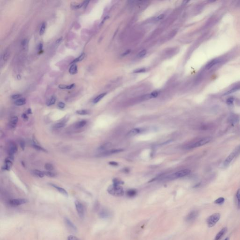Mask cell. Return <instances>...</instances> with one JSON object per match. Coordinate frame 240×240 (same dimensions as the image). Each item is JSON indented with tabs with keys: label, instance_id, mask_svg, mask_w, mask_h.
<instances>
[{
	"label": "cell",
	"instance_id": "bcb514c9",
	"mask_svg": "<svg viewBox=\"0 0 240 240\" xmlns=\"http://www.w3.org/2000/svg\"><path fill=\"white\" fill-rule=\"evenodd\" d=\"M164 15H163V14H161V15H160L158 16L157 17L156 19H155V20H156V21H159V20H161L162 19H163V18H164Z\"/></svg>",
	"mask_w": 240,
	"mask_h": 240
},
{
	"label": "cell",
	"instance_id": "ffe728a7",
	"mask_svg": "<svg viewBox=\"0 0 240 240\" xmlns=\"http://www.w3.org/2000/svg\"><path fill=\"white\" fill-rule=\"evenodd\" d=\"M137 194V191L136 190L134 189H131L128 190L126 192L127 196L130 198H132L136 196Z\"/></svg>",
	"mask_w": 240,
	"mask_h": 240
},
{
	"label": "cell",
	"instance_id": "3957f363",
	"mask_svg": "<svg viewBox=\"0 0 240 240\" xmlns=\"http://www.w3.org/2000/svg\"><path fill=\"white\" fill-rule=\"evenodd\" d=\"M190 173H191V170L190 169H185L181 170L173 174L172 175H170L169 176H168V179H169L170 180H173V179H177L179 178L183 177L189 175Z\"/></svg>",
	"mask_w": 240,
	"mask_h": 240
},
{
	"label": "cell",
	"instance_id": "7a4b0ae2",
	"mask_svg": "<svg viewBox=\"0 0 240 240\" xmlns=\"http://www.w3.org/2000/svg\"><path fill=\"white\" fill-rule=\"evenodd\" d=\"M240 154V145L237 147L235 149L232 151L229 155L225 159L223 165L225 167H227L232 161L233 160L238 156Z\"/></svg>",
	"mask_w": 240,
	"mask_h": 240
},
{
	"label": "cell",
	"instance_id": "ac0fdd59",
	"mask_svg": "<svg viewBox=\"0 0 240 240\" xmlns=\"http://www.w3.org/2000/svg\"><path fill=\"white\" fill-rule=\"evenodd\" d=\"M18 122V118L16 116H15L11 118V121L10 122V126L11 128H14L16 127Z\"/></svg>",
	"mask_w": 240,
	"mask_h": 240
},
{
	"label": "cell",
	"instance_id": "f35d334b",
	"mask_svg": "<svg viewBox=\"0 0 240 240\" xmlns=\"http://www.w3.org/2000/svg\"><path fill=\"white\" fill-rule=\"evenodd\" d=\"M234 101V98L233 97H230L227 100V104L228 105H231L233 104Z\"/></svg>",
	"mask_w": 240,
	"mask_h": 240
},
{
	"label": "cell",
	"instance_id": "60d3db41",
	"mask_svg": "<svg viewBox=\"0 0 240 240\" xmlns=\"http://www.w3.org/2000/svg\"><path fill=\"white\" fill-rule=\"evenodd\" d=\"M19 144H20V145L21 146L22 149L23 150H24V148H25V142H24V140H20Z\"/></svg>",
	"mask_w": 240,
	"mask_h": 240
},
{
	"label": "cell",
	"instance_id": "603a6c76",
	"mask_svg": "<svg viewBox=\"0 0 240 240\" xmlns=\"http://www.w3.org/2000/svg\"><path fill=\"white\" fill-rule=\"evenodd\" d=\"M26 103V99L24 98H21V99H17L15 102V104L16 106H22L23 105L25 104Z\"/></svg>",
	"mask_w": 240,
	"mask_h": 240
},
{
	"label": "cell",
	"instance_id": "ee69618b",
	"mask_svg": "<svg viewBox=\"0 0 240 240\" xmlns=\"http://www.w3.org/2000/svg\"><path fill=\"white\" fill-rule=\"evenodd\" d=\"M67 240H79L78 238L74 235H70L68 237Z\"/></svg>",
	"mask_w": 240,
	"mask_h": 240
},
{
	"label": "cell",
	"instance_id": "277c9868",
	"mask_svg": "<svg viewBox=\"0 0 240 240\" xmlns=\"http://www.w3.org/2000/svg\"><path fill=\"white\" fill-rule=\"evenodd\" d=\"M220 218V214L219 213H215L209 216L206 220L207 226L209 227H214L217 223L219 221Z\"/></svg>",
	"mask_w": 240,
	"mask_h": 240
},
{
	"label": "cell",
	"instance_id": "b9f144b4",
	"mask_svg": "<svg viewBox=\"0 0 240 240\" xmlns=\"http://www.w3.org/2000/svg\"><path fill=\"white\" fill-rule=\"evenodd\" d=\"M84 6V3H80V4H78L77 5H74L72 6V7L75 9H78V8H82V7H83Z\"/></svg>",
	"mask_w": 240,
	"mask_h": 240
},
{
	"label": "cell",
	"instance_id": "7bdbcfd3",
	"mask_svg": "<svg viewBox=\"0 0 240 240\" xmlns=\"http://www.w3.org/2000/svg\"><path fill=\"white\" fill-rule=\"evenodd\" d=\"M65 103H64L63 102H59V103L58 104V107H59L60 108H61V109L64 108L65 107Z\"/></svg>",
	"mask_w": 240,
	"mask_h": 240
},
{
	"label": "cell",
	"instance_id": "f5cc1de1",
	"mask_svg": "<svg viewBox=\"0 0 240 240\" xmlns=\"http://www.w3.org/2000/svg\"><path fill=\"white\" fill-rule=\"evenodd\" d=\"M42 47H43V44H42V43H40V44L39 45V50H42Z\"/></svg>",
	"mask_w": 240,
	"mask_h": 240
},
{
	"label": "cell",
	"instance_id": "7c38bea8",
	"mask_svg": "<svg viewBox=\"0 0 240 240\" xmlns=\"http://www.w3.org/2000/svg\"><path fill=\"white\" fill-rule=\"evenodd\" d=\"M219 62H220V60L218 58H216V59H214L213 60H211L206 65V67H205L206 70H209L210 69H211L213 66L218 64L219 63Z\"/></svg>",
	"mask_w": 240,
	"mask_h": 240
},
{
	"label": "cell",
	"instance_id": "cb8c5ba5",
	"mask_svg": "<svg viewBox=\"0 0 240 240\" xmlns=\"http://www.w3.org/2000/svg\"><path fill=\"white\" fill-rule=\"evenodd\" d=\"M84 57H85V54H84V53L82 54L79 57L76 58L75 60H73V61H72V62L71 63V64H75V63L78 62H80V61H82V60L84 59Z\"/></svg>",
	"mask_w": 240,
	"mask_h": 240
},
{
	"label": "cell",
	"instance_id": "8992f818",
	"mask_svg": "<svg viewBox=\"0 0 240 240\" xmlns=\"http://www.w3.org/2000/svg\"><path fill=\"white\" fill-rule=\"evenodd\" d=\"M199 211L198 210H193L191 211L186 217L185 220L187 222L194 221L198 217Z\"/></svg>",
	"mask_w": 240,
	"mask_h": 240
},
{
	"label": "cell",
	"instance_id": "30bf717a",
	"mask_svg": "<svg viewBox=\"0 0 240 240\" xmlns=\"http://www.w3.org/2000/svg\"><path fill=\"white\" fill-rule=\"evenodd\" d=\"M64 222H65L66 225L68 228V229L70 230L71 231L74 232H76L77 231V228L76 227V226L74 225L73 222L71 221L70 219H68L67 218H65Z\"/></svg>",
	"mask_w": 240,
	"mask_h": 240
},
{
	"label": "cell",
	"instance_id": "8d00e7d4",
	"mask_svg": "<svg viewBox=\"0 0 240 240\" xmlns=\"http://www.w3.org/2000/svg\"><path fill=\"white\" fill-rule=\"evenodd\" d=\"M65 126V123L62 122V123H58L57 124H56L55 125V127L56 128H63V127H64Z\"/></svg>",
	"mask_w": 240,
	"mask_h": 240
},
{
	"label": "cell",
	"instance_id": "f546056e",
	"mask_svg": "<svg viewBox=\"0 0 240 240\" xmlns=\"http://www.w3.org/2000/svg\"><path fill=\"white\" fill-rule=\"evenodd\" d=\"M76 113L78 115H88L89 112V111L87 110H78L76 112Z\"/></svg>",
	"mask_w": 240,
	"mask_h": 240
},
{
	"label": "cell",
	"instance_id": "836d02e7",
	"mask_svg": "<svg viewBox=\"0 0 240 240\" xmlns=\"http://www.w3.org/2000/svg\"><path fill=\"white\" fill-rule=\"evenodd\" d=\"M45 168L47 170V171H51L54 169V166L50 164V163H47L45 165Z\"/></svg>",
	"mask_w": 240,
	"mask_h": 240
},
{
	"label": "cell",
	"instance_id": "7402d4cb",
	"mask_svg": "<svg viewBox=\"0 0 240 240\" xmlns=\"http://www.w3.org/2000/svg\"><path fill=\"white\" fill-rule=\"evenodd\" d=\"M86 123H87V122L85 120H82L76 123L75 128H83L86 125Z\"/></svg>",
	"mask_w": 240,
	"mask_h": 240
},
{
	"label": "cell",
	"instance_id": "44dd1931",
	"mask_svg": "<svg viewBox=\"0 0 240 240\" xmlns=\"http://www.w3.org/2000/svg\"><path fill=\"white\" fill-rule=\"evenodd\" d=\"M111 145H112V144L110 143H107L106 144H104L102 145L101 146H100V147L99 148V150L100 151H106V150L107 149L109 148L111 146Z\"/></svg>",
	"mask_w": 240,
	"mask_h": 240
},
{
	"label": "cell",
	"instance_id": "1f68e13d",
	"mask_svg": "<svg viewBox=\"0 0 240 240\" xmlns=\"http://www.w3.org/2000/svg\"><path fill=\"white\" fill-rule=\"evenodd\" d=\"M43 173L44 175L46 176H47L49 177H54L55 176V174L54 173L52 172L51 171H43Z\"/></svg>",
	"mask_w": 240,
	"mask_h": 240
},
{
	"label": "cell",
	"instance_id": "d6986e66",
	"mask_svg": "<svg viewBox=\"0 0 240 240\" xmlns=\"http://www.w3.org/2000/svg\"><path fill=\"white\" fill-rule=\"evenodd\" d=\"M69 72L71 75L76 74L78 72V67L76 64H73L69 69Z\"/></svg>",
	"mask_w": 240,
	"mask_h": 240
},
{
	"label": "cell",
	"instance_id": "484cf974",
	"mask_svg": "<svg viewBox=\"0 0 240 240\" xmlns=\"http://www.w3.org/2000/svg\"><path fill=\"white\" fill-rule=\"evenodd\" d=\"M236 198L237 200V206L238 209H240V189H239L236 192Z\"/></svg>",
	"mask_w": 240,
	"mask_h": 240
},
{
	"label": "cell",
	"instance_id": "ab89813d",
	"mask_svg": "<svg viewBox=\"0 0 240 240\" xmlns=\"http://www.w3.org/2000/svg\"><path fill=\"white\" fill-rule=\"evenodd\" d=\"M146 54V51L145 50H143L141 51L138 54V57L139 58L143 57Z\"/></svg>",
	"mask_w": 240,
	"mask_h": 240
},
{
	"label": "cell",
	"instance_id": "d4e9b609",
	"mask_svg": "<svg viewBox=\"0 0 240 240\" xmlns=\"http://www.w3.org/2000/svg\"><path fill=\"white\" fill-rule=\"evenodd\" d=\"M107 94L106 93H103L102 94H100L99 96L97 97L96 98L93 100V103L94 104H96L98 102H99V101L102 99V98Z\"/></svg>",
	"mask_w": 240,
	"mask_h": 240
},
{
	"label": "cell",
	"instance_id": "816d5d0a",
	"mask_svg": "<svg viewBox=\"0 0 240 240\" xmlns=\"http://www.w3.org/2000/svg\"><path fill=\"white\" fill-rule=\"evenodd\" d=\"M27 114H29V115L32 114V112H31V108H28V110H27Z\"/></svg>",
	"mask_w": 240,
	"mask_h": 240
},
{
	"label": "cell",
	"instance_id": "5b68a950",
	"mask_svg": "<svg viewBox=\"0 0 240 240\" xmlns=\"http://www.w3.org/2000/svg\"><path fill=\"white\" fill-rule=\"evenodd\" d=\"M212 140V138L211 137H205L203 138H202L199 141L195 143L194 144H191L190 146L191 148H196L200 146H203L206 144L209 143L210 141Z\"/></svg>",
	"mask_w": 240,
	"mask_h": 240
},
{
	"label": "cell",
	"instance_id": "db71d44e",
	"mask_svg": "<svg viewBox=\"0 0 240 240\" xmlns=\"http://www.w3.org/2000/svg\"><path fill=\"white\" fill-rule=\"evenodd\" d=\"M62 39H63V38H62H62H60V39H58L56 41V43H57V44H59V43H60V42H61V41H62Z\"/></svg>",
	"mask_w": 240,
	"mask_h": 240
},
{
	"label": "cell",
	"instance_id": "f1b7e54d",
	"mask_svg": "<svg viewBox=\"0 0 240 240\" xmlns=\"http://www.w3.org/2000/svg\"><path fill=\"white\" fill-rule=\"evenodd\" d=\"M46 27H47V23L46 22H43L41 27H40V31H39L40 35H42L44 33L46 29Z\"/></svg>",
	"mask_w": 240,
	"mask_h": 240
},
{
	"label": "cell",
	"instance_id": "7dc6e473",
	"mask_svg": "<svg viewBox=\"0 0 240 240\" xmlns=\"http://www.w3.org/2000/svg\"><path fill=\"white\" fill-rule=\"evenodd\" d=\"M21 96V95H20V94H14V95H13L12 96V98L13 99H18V98H20Z\"/></svg>",
	"mask_w": 240,
	"mask_h": 240
},
{
	"label": "cell",
	"instance_id": "11a10c76",
	"mask_svg": "<svg viewBox=\"0 0 240 240\" xmlns=\"http://www.w3.org/2000/svg\"><path fill=\"white\" fill-rule=\"evenodd\" d=\"M130 52H131V50H128V51H127L126 52L124 53L123 54V55H128V54L130 53Z\"/></svg>",
	"mask_w": 240,
	"mask_h": 240
},
{
	"label": "cell",
	"instance_id": "f907efd6",
	"mask_svg": "<svg viewBox=\"0 0 240 240\" xmlns=\"http://www.w3.org/2000/svg\"><path fill=\"white\" fill-rule=\"evenodd\" d=\"M109 164L112 166H118V163L116 162H114V161H111V162H110L109 163Z\"/></svg>",
	"mask_w": 240,
	"mask_h": 240
},
{
	"label": "cell",
	"instance_id": "4fadbf2b",
	"mask_svg": "<svg viewBox=\"0 0 240 240\" xmlns=\"http://www.w3.org/2000/svg\"><path fill=\"white\" fill-rule=\"evenodd\" d=\"M123 151V149H112V150H109V151H103V152H102V153L100 154V155L106 156V155H110V154L117 153Z\"/></svg>",
	"mask_w": 240,
	"mask_h": 240
},
{
	"label": "cell",
	"instance_id": "5bb4252c",
	"mask_svg": "<svg viewBox=\"0 0 240 240\" xmlns=\"http://www.w3.org/2000/svg\"><path fill=\"white\" fill-rule=\"evenodd\" d=\"M227 227H223L217 234L214 239V240H220L222 238V237L226 234V233L227 232Z\"/></svg>",
	"mask_w": 240,
	"mask_h": 240
},
{
	"label": "cell",
	"instance_id": "c3c4849f",
	"mask_svg": "<svg viewBox=\"0 0 240 240\" xmlns=\"http://www.w3.org/2000/svg\"><path fill=\"white\" fill-rule=\"evenodd\" d=\"M22 118L24 121H27L28 120V117L26 114H23L22 115Z\"/></svg>",
	"mask_w": 240,
	"mask_h": 240
},
{
	"label": "cell",
	"instance_id": "74e56055",
	"mask_svg": "<svg viewBox=\"0 0 240 240\" xmlns=\"http://www.w3.org/2000/svg\"><path fill=\"white\" fill-rule=\"evenodd\" d=\"M238 89H239V88H238V87H235V88H233V89H231V90H229V91L227 92L226 93H225L224 95H228V94L232 93L234 92L235 91H237V90H238Z\"/></svg>",
	"mask_w": 240,
	"mask_h": 240
},
{
	"label": "cell",
	"instance_id": "4316f807",
	"mask_svg": "<svg viewBox=\"0 0 240 240\" xmlns=\"http://www.w3.org/2000/svg\"><path fill=\"white\" fill-rule=\"evenodd\" d=\"M74 86H75V84H74L69 85L60 84L59 85V88L61 89H71L73 88Z\"/></svg>",
	"mask_w": 240,
	"mask_h": 240
},
{
	"label": "cell",
	"instance_id": "ba28073f",
	"mask_svg": "<svg viewBox=\"0 0 240 240\" xmlns=\"http://www.w3.org/2000/svg\"><path fill=\"white\" fill-rule=\"evenodd\" d=\"M75 204L79 216L81 218H84V208L83 205L78 201L75 202Z\"/></svg>",
	"mask_w": 240,
	"mask_h": 240
},
{
	"label": "cell",
	"instance_id": "9f6ffc18",
	"mask_svg": "<svg viewBox=\"0 0 240 240\" xmlns=\"http://www.w3.org/2000/svg\"><path fill=\"white\" fill-rule=\"evenodd\" d=\"M224 240H229V238L228 237L226 238Z\"/></svg>",
	"mask_w": 240,
	"mask_h": 240
},
{
	"label": "cell",
	"instance_id": "8fae6325",
	"mask_svg": "<svg viewBox=\"0 0 240 240\" xmlns=\"http://www.w3.org/2000/svg\"><path fill=\"white\" fill-rule=\"evenodd\" d=\"M13 159V157H11L9 156L8 158H7L5 160L4 166L2 167V169L7 171L10 170L12 166V160Z\"/></svg>",
	"mask_w": 240,
	"mask_h": 240
},
{
	"label": "cell",
	"instance_id": "9a60e30c",
	"mask_svg": "<svg viewBox=\"0 0 240 240\" xmlns=\"http://www.w3.org/2000/svg\"><path fill=\"white\" fill-rule=\"evenodd\" d=\"M99 216L101 218L103 219H106L110 216V213L109 211H108L107 209H102L99 213Z\"/></svg>",
	"mask_w": 240,
	"mask_h": 240
},
{
	"label": "cell",
	"instance_id": "2e32d148",
	"mask_svg": "<svg viewBox=\"0 0 240 240\" xmlns=\"http://www.w3.org/2000/svg\"><path fill=\"white\" fill-rule=\"evenodd\" d=\"M141 131L142 130L141 128H133L128 132L127 134V136L128 137H131V136H135L136 135L141 132Z\"/></svg>",
	"mask_w": 240,
	"mask_h": 240
},
{
	"label": "cell",
	"instance_id": "d6a6232c",
	"mask_svg": "<svg viewBox=\"0 0 240 240\" xmlns=\"http://www.w3.org/2000/svg\"><path fill=\"white\" fill-rule=\"evenodd\" d=\"M34 173L40 178H43L44 176L45 175L43 172L39 171V170H34Z\"/></svg>",
	"mask_w": 240,
	"mask_h": 240
},
{
	"label": "cell",
	"instance_id": "f6af8a7d",
	"mask_svg": "<svg viewBox=\"0 0 240 240\" xmlns=\"http://www.w3.org/2000/svg\"><path fill=\"white\" fill-rule=\"evenodd\" d=\"M9 57V53L8 52H6L4 54L3 56V59L4 61H6L8 59V58Z\"/></svg>",
	"mask_w": 240,
	"mask_h": 240
},
{
	"label": "cell",
	"instance_id": "83f0119b",
	"mask_svg": "<svg viewBox=\"0 0 240 240\" xmlns=\"http://www.w3.org/2000/svg\"><path fill=\"white\" fill-rule=\"evenodd\" d=\"M158 91H155L152 92L151 94H149L148 96H146L145 97V99H151V98H154L158 96Z\"/></svg>",
	"mask_w": 240,
	"mask_h": 240
},
{
	"label": "cell",
	"instance_id": "6da1fadb",
	"mask_svg": "<svg viewBox=\"0 0 240 240\" xmlns=\"http://www.w3.org/2000/svg\"><path fill=\"white\" fill-rule=\"evenodd\" d=\"M107 191L110 194L116 196H121L124 194V191L122 187L120 185L114 184L110 186L107 188Z\"/></svg>",
	"mask_w": 240,
	"mask_h": 240
},
{
	"label": "cell",
	"instance_id": "d590c367",
	"mask_svg": "<svg viewBox=\"0 0 240 240\" xmlns=\"http://www.w3.org/2000/svg\"><path fill=\"white\" fill-rule=\"evenodd\" d=\"M225 201L224 198H219L217 199L215 201H214L215 204H221L224 203Z\"/></svg>",
	"mask_w": 240,
	"mask_h": 240
},
{
	"label": "cell",
	"instance_id": "52a82bcc",
	"mask_svg": "<svg viewBox=\"0 0 240 240\" xmlns=\"http://www.w3.org/2000/svg\"><path fill=\"white\" fill-rule=\"evenodd\" d=\"M28 202V200L24 198H18L11 200L9 202V204L12 206H17L23 204H26Z\"/></svg>",
	"mask_w": 240,
	"mask_h": 240
},
{
	"label": "cell",
	"instance_id": "e0dca14e",
	"mask_svg": "<svg viewBox=\"0 0 240 240\" xmlns=\"http://www.w3.org/2000/svg\"><path fill=\"white\" fill-rule=\"evenodd\" d=\"M51 185L53 186V187H54V188H55L60 193H61L62 194H63V195L66 196H68V192H67V191H66L65 189L61 188V187H58L57 186L53 184H51Z\"/></svg>",
	"mask_w": 240,
	"mask_h": 240
},
{
	"label": "cell",
	"instance_id": "e575fe53",
	"mask_svg": "<svg viewBox=\"0 0 240 240\" xmlns=\"http://www.w3.org/2000/svg\"><path fill=\"white\" fill-rule=\"evenodd\" d=\"M33 147H34L35 149H36L37 150L40 151H44V152H47V151L46 149H45L44 148H43L42 147L39 146V144H33Z\"/></svg>",
	"mask_w": 240,
	"mask_h": 240
},
{
	"label": "cell",
	"instance_id": "9c48e42d",
	"mask_svg": "<svg viewBox=\"0 0 240 240\" xmlns=\"http://www.w3.org/2000/svg\"><path fill=\"white\" fill-rule=\"evenodd\" d=\"M18 151V146L14 142H11L8 144V152L9 156L13 157L14 154Z\"/></svg>",
	"mask_w": 240,
	"mask_h": 240
},
{
	"label": "cell",
	"instance_id": "681fc988",
	"mask_svg": "<svg viewBox=\"0 0 240 240\" xmlns=\"http://www.w3.org/2000/svg\"><path fill=\"white\" fill-rule=\"evenodd\" d=\"M146 71L145 68H142V69H138V70L134 71V73H142V72H144Z\"/></svg>",
	"mask_w": 240,
	"mask_h": 240
},
{
	"label": "cell",
	"instance_id": "4dcf8cb0",
	"mask_svg": "<svg viewBox=\"0 0 240 240\" xmlns=\"http://www.w3.org/2000/svg\"><path fill=\"white\" fill-rule=\"evenodd\" d=\"M55 101H56V98L55 96H52L47 101V104L48 106H50L55 104Z\"/></svg>",
	"mask_w": 240,
	"mask_h": 240
}]
</instances>
